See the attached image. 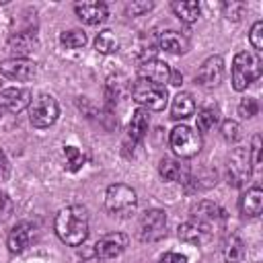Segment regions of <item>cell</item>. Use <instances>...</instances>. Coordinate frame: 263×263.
Returning <instances> with one entry per match:
<instances>
[{"mask_svg": "<svg viewBox=\"0 0 263 263\" xmlns=\"http://www.w3.org/2000/svg\"><path fill=\"white\" fill-rule=\"evenodd\" d=\"M249 41H251L255 53H261V51H263V21H257V23L251 27Z\"/></svg>", "mask_w": 263, "mask_h": 263, "instance_id": "cell-30", "label": "cell"}, {"mask_svg": "<svg viewBox=\"0 0 263 263\" xmlns=\"http://www.w3.org/2000/svg\"><path fill=\"white\" fill-rule=\"evenodd\" d=\"M136 205H138V195L136 191L125 185V183H113L107 187V193H105V208L111 216H117V218H127L136 212Z\"/></svg>", "mask_w": 263, "mask_h": 263, "instance_id": "cell-3", "label": "cell"}, {"mask_svg": "<svg viewBox=\"0 0 263 263\" xmlns=\"http://www.w3.org/2000/svg\"><path fill=\"white\" fill-rule=\"evenodd\" d=\"M132 99L142 107V109H150V111H162L166 107V101H168V95H166V88L164 86H158V84H152L148 80H142L138 78L132 86Z\"/></svg>", "mask_w": 263, "mask_h": 263, "instance_id": "cell-4", "label": "cell"}, {"mask_svg": "<svg viewBox=\"0 0 263 263\" xmlns=\"http://www.w3.org/2000/svg\"><path fill=\"white\" fill-rule=\"evenodd\" d=\"M253 175V166H251V158H249V148H234L232 154L228 156V164H226V179L228 185L232 187H245L247 181Z\"/></svg>", "mask_w": 263, "mask_h": 263, "instance_id": "cell-7", "label": "cell"}, {"mask_svg": "<svg viewBox=\"0 0 263 263\" xmlns=\"http://www.w3.org/2000/svg\"><path fill=\"white\" fill-rule=\"evenodd\" d=\"M152 6H154L152 2H132V4H127V12L132 16H140L148 10H152Z\"/></svg>", "mask_w": 263, "mask_h": 263, "instance_id": "cell-36", "label": "cell"}, {"mask_svg": "<svg viewBox=\"0 0 263 263\" xmlns=\"http://www.w3.org/2000/svg\"><path fill=\"white\" fill-rule=\"evenodd\" d=\"M177 236H179V240H183L187 245H203L210 240L212 230L208 224H201L197 220H189V222H183L179 226Z\"/></svg>", "mask_w": 263, "mask_h": 263, "instance_id": "cell-14", "label": "cell"}, {"mask_svg": "<svg viewBox=\"0 0 263 263\" xmlns=\"http://www.w3.org/2000/svg\"><path fill=\"white\" fill-rule=\"evenodd\" d=\"M257 111H259V105H257V99H253V97H245L240 103H238V115H242V117H255L257 115Z\"/></svg>", "mask_w": 263, "mask_h": 263, "instance_id": "cell-32", "label": "cell"}, {"mask_svg": "<svg viewBox=\"0 0 263 263\" xmlns=\"http://www.w3.org/2000/svg\"><path fill=\"white\" fill-rule=\"evenodd\" d=\"M35 224H31V222H21V224H16L12 230H10V234H8V238H6V245H8V251L10 253H23L29 245H31V240H33V236H35Z\"/></svg>", "mask_w": 263, "mask_h": 263, "instance_id": "cell-15", "label": "cell"}, {"mask_svg": "<svg viewBox=\"0 0 263 263\" xmlns=\"http://www.w3.org/2000/svg\"><path fill=\"white\" fill-rule=\"evenodd\" d=\"M263 70L259 53L253 51H238L232 60V86L234 90H245L255 80H259Z\"/></svg>", "mask_w": 263, "mask_h": 263, "instance_id": "cell-2", "label": "cell"}, {"mask_svg": "<svg viewBox=\"0 0 263 263\" xmlns=\"http://www.w3.org/2000/svg\"><path fill=\"white\" fill-rule=\"evenodd\" d=\"M0 113H2V111H0Z\"/></svg>", "mask_w": 263, "mask_h": 263, "instance_id": "cell-40", "label": "cell"}, {"mask_svg": "<svg viewBox=\"0 0 263 263\" xmlns=\"http://www.w3.org/2000/svg\"><path fill=\"white\" fill-rule=\"evenodd\" d=\"M238 208H240V214L245 218H257L261 214V210H263V191H261V187L247 189L240 195Z\"/></svg>", "mask_w": 263, "mask_h": 263, "instance_id": "cell-17", "label": "cell"}, {"mask_svg": "<svg viewBox=\"0 0 263 263\" xmlns=\"http://www.w3.org/2000/svg\"><path fill=\"white\" fill-rule=\"evenodd\" d=\"M35 45H37V37H35V33H31V31L16 33V35H12V37L8 39V47H10V51L16 53L14 58H25V53L33 51Z\"/></svg>", "mask_w": 263, "mask_h": 263, "instance_id": "cell-21", "label": "cell"}, {"mask_svg": "<svg viewBox=\"0 0 263 263\" xmlns=\"http://www.w3.org/2000/svg\"><path fill=\"white\" fill-rule=\"evenodd\" d=\"M191 214H193V218H195L197 222L208 224V226L216 224L218 220H224V216H226V212H224L220 205H216L214 201H208V199H203V201H199L197 205H193Z\"/></svg>", "mask_w": 263, "mask_h": 263, "instance_id": "cell-19", "label": "cell"}, {"mask_svg": "<svg viewBox=\"0 0 263 263\" xmlns=\"http://www.w3.org/2000/svg\"><path fill=\"white\" fill-rule=\"evenodd\" d=\"M0 74L8 80L27 82L37 76V64L29 58H8L0 62Z\"/></svg>", "mask_w": 263, "mask_h": 263, "instance_id": "cell-9", "label": "cell"}, {"mask_svg": "<svg viewBox=\"0 0 263 263\" xmlns=\"http://www.w3.org/2000/svg\"><path fill=\"white\" fill-rule=\"evenodd\" d=\"M171 8L177 14V18L187 23V25L195 23L199 18V12H201L199 2H195V0H175V2H171Z\"/></svg>", "mask_w": 263, "mask_h": 263, "instance_id": "cell-20", "label": "cell"}, {"mask_svg": "<svg viewBox=\"0 0 263 263\" xmlns=\"http://www.w3.org/2000/svg\"><path fill=\"white\" fill-rule=\"evenodd\" d=\"M12 210H14V203H12L10 195L4 193V191H0V222L8 220L10 214H12Z\"/></svg>", "mask_w": 263, "mask_h": 263, "instance_id": "cell-33", "label": "cell"}, {"mask_svg": "<svg viewBox=\"0 0 263 263\" xmlns=\"http://www.w3.org/2000/svg\"><path fill=\"white\" fill-rule=\"evenodd\" d=\"M76 16L86 25H101L107 18V4L105 2H76L74 4Z\"/></svg>", "mask_w": 263, "mask_h": 263, "instance_id": "cell-16", "label": "cell"}, {"mask_svg": "<svg viewBox=\"0 0 263 263\" xmlns=\"http://www.w3.org/2000/svg\"><path fill=\"white\" fill-rule=\"evenodd\" d=\"M6 168H8V160H6V154H4V150L0 148V173L4 175V173H6Z\"/></svg>", "mask_w": 263, "mask_h": 263, "instance_id": "cell-39", "label": "cell"}, {"mask_svg": "<svg viewBox=\"0 0 263 263\" xmlns=\"http://www.w3.org/2000/svg\"><path fill=\"white\" fill-rule=\"evenodd\" d=\"M195 113V101L189 92H179L175 99H173V105H171V117L173 119H187Z\"/></svg>", "mask_w": 263, "mask_h": 263, "instance_id": "cell-22", "label": "cell"}, {"mask_svg": "<svg viewBox=\"0 0 263 263\" xmlns=\"http://www.w3.org/2000/svg\"><path fill=\"white\" fill-rule=\"evenodd\" d=\"M138 78L142 80H148L152 84H158V86H164L171 78V66L166 62H160V60H146V62H140L138 66Z\"/></svg>", "mask_w": 263, "mask_h": 263, "instance_id": "cell-12", "label": "cell"}, {"mask_svg": "<svg viewBox=\"0 0 263 263\" xmlns=\"http://www.w3.org/2000/svg\"><path fill=\"white\" fill-rule=\"evenodd\" d=\"M156 45H158L160 49L168 51V53H185V51L189 49V39H187L183 33L168 29V31H162V33L158 35Z\"/></svg>", "mask_w": 263, "mask_h": 263, "instance_id": "cell-18", "label": "cell"}, {"mask_svg": "<svg viewBox=\"0 0 263 263\" xmlns=\"http://www.w3.org/2000/svg\"><path fill=\"white\" fill-rule=\"evenodd\" d=\"M168 82H171L173 86H181V82H183V76H181L177 70H171V78H168Z\"/></svg>", "mask_w": 263, "mask_h": 263, "instance_id": "cell-38", "label": "cell"}, {"mask_svg": "<svg viewBox=\"0 0 263 263\" xmlns=\"http://www.w3.org/2000/svg\"><path fill=\"white\" fill-rule=\"evenodd\" d=\"M64 160H66V168L72 171V173H76V171L82 168V164H84L86 158H84V154L76 146H66L64 148Z\"/></svg>", "mask_w": 263, "mask_h": 263, "instance_id": "cell-28", "label": "cell"}, {"mask_svg": "<svg viewBox=\"0 0 263 263\" xmlns=\"http://www.w3.org/2000/svg\"><path fill=\"white\" fill-rule=\"evenodd\" d=\"M95 49L99 51V53H115L117 49H119V41H117V37H115V33L111 31V29H103L99 35H97V39H95Z\"/></svg>", "mask_w": 263, "mask_h": 263, "instance_id": "cell-26", "label": "cell"}, {"mask_svg": "<svg viewBox=\"0 0 263 263\" xmlns=\"http://www.w3.org/2000/svg\"><path fill=\"white\" fill-rule=\"evenodd\" d=\"M166 234V214L162 210H146L140 218V240L154 242Z\"/></svg>", "mask_w": 263, "mask_h": 263, "instance_id": "cell-8", "label": "cell"}, {"mask_svg": "<svg viewBox=\"0 0 263 263\" xmlns=\"http://www.w3.org/2000/svg\"><path fill=\"white\" fill-rule=\"evenodd\" d=\"M53 230L68 247H78L88 236V212L82 205H66L55 214Z\"/></svg>", "mask_w": 263, "mask_h": 263, "instance_id": "cell-1", "label": "cell"}, {"mask_svg": "<svg viewBox=\"0 0 263 263\" xmlns=\"http://www.w3.org/2000/svg\"><path fill=\"white\" fill-rule=\"evenodd\" d=\"M58 115H60V107H58V101L51 95L43 92V95L35 97L29 105V121L37 129H45V127L53 125Z\"/></svg>", "mask_w": 263, "mask_h": 263, "instance_id": "cell-5", "label": "cell"}, {"mask_svg": "<svg viewBox=\"0 0 263 263\" xmlns=\"http://www.w3.org/2000/svg\"><path fill=\"white\" fill-rule=\"evenodd\" d=\"M171 148L181 158H193L201 150V136L189 125H177L171 132Z\"/></svg>", "mask_w": 263, "mask_h": 263, "instance_id": "cell-6", "label": "cell"}, {"mask_svg": "<svg viewBox=\"0 0 263 263\" xmlns=\"http://www.w3.org/2000/svg\"><path fill=\"white\" fill-rule=\"evenodd\" d=\"M31 101H33V95L29 88L10 86V88L0 90V111L4 113H18L25 107H29Z\"/></svg>", "mask_w": 263, "mask_h": 263, "instance_id": "cell-11", "label": "cell"}, {"mask_svg": "<svg viewBox=\"0 0 263 263\" xmlns=\"http://www.w3.org/2000/svg\"><path fill=\"white\" fill-rule=\"evenodd\" d=\"M156 263H187V259L183 255H179V253H166Z\"/></svg>", "mask_w": 263, "mask_h": 263, "instance_id": "cell-37", "label": "cell"}, {"mask_svg": "<svg viewBox=\"0 0 263 263\" xmlns=\"http://www.w3.org/2000/svg\"><path fill=\"white\" fill-rule=\"evenodd\" d=\"M249 158H251V166L253 168H259L261 166V138L259 136L253 138V146L249 150Z\"/></svg>", "mask_w": 263, "mask_h": 263, "instance_id": "cell-34", "label": "cell"}, {"mask_svg": "<svg viewBox=\"0 0 263 263\" xmlns=\"http://www.w3.org/2000/svg\"><path fill=\"white\" fill-rule=\"evenodd\" d=\"M222 138L226 142H236L240 140V125L234 121V119H226L222 123Z\"/></svg>", "mask_w": 263, "mask_h": 263, "instance_id": "cell-31", "label": "cell"}, {"mask_svg": "<svg viewBox=\"0 0 263 263\" xmlns=\"http://www.w3.org/2000/svg\"><path fill=\"white\" fill-rule=\"evenodd\" d=\"M127 247V236L121 234V232H111V234H105L101 236L97 242H95V257L99 261H109V259H115L119 257Z\"/></svg>", "mask_w": 263, "mask_h": 263, "instance_id": "cell-10", "label": "cell"}, {"mask_svg": "<svg viewBox=\"0 0 263 263\" xmlns=\"http://www.w3.org/2000/svg\"><path fill=\"white\" fill-rule=\"evenodd\" d=\"M158 173L164 181H183L185 179V166L179 160L168 158V156H164L158 162Z\"/></svg>", "mask_w": 263, "mask_h": 263, "instance_id": "cell-25", "label": "cell"}, {"mask_svg": "<svg viewBox=\"0 0 263 263\" xmlns=\"http://www.w3.org/2000/svg\"><path fill=\"white\" fill-rule=\"evenodd\" d=\"M222 257L226 263H240L245 259V242L236 234L226 236L222 242Z\"/></svg>", "mask_w": 263, "mask_h": 263, "instance_id": "cell-24", "label": "cell"}, {"mask_svg": "<svg viewBox=\"0 0 263 263\" xmlns=\"http://www.w3.org/2000/svg\"><path fill=\"white\" fill-rule=\"evenodd\" d=\"M216 123H218V113L214 109H201L197 113V121H195L197 132H210Z\"/></svg>", "mask_w": 263, "mask_h": 263, "instance_id": "cell-29", "label": "cell"}, {"mask_svg": "<svg viewBox=\"0 0 263 263\" xmlns=\"http://www.w3.org/2000/svg\"><path fill=\"white\" fill-rule=\"evenodd\" d=\"M224 78V60L220 55H210L197 70L195 82L201 86H218Z\"/></svg>", "mask_w": 263, "mask_h": 263, "instance_id": "cell-13", "label": "cell"}, {"mask_svg": "<svg viewBox=\"0 0 263 263\" xmlns=\"http://www.w3.org/2000/svg\"><path fill=\"white\" fill-rule=\"evenodd\" d=\"M242 12H245V4L242 2H226L224 4V14H226V18H232V21H238L240 16H242Z\"/></svg>", "mask_w": 263, "mask_h": 263, "instance_id": "cell-35", "label": "cell"}, {"mask_svg": "<svg viewBox=\"0 0 263 263\" xmlns=\"http://www.w3.org/2000/svg\"><path fill=\"white\" fill-rule=\"evenodd\" d=\"M60 43L66 49H80V47L86 45V35L80 29H70V31H64L60 35Z\"/></svg>", "mask_w": 263, "mask_h": 263, "instance_id": "cell-27", "label": "cell"}, {"mask_svg": "<svg viewBox=\"0 0 263 263\" xmlns=\"http://www.w3.org/2000/svg\"><path fill=\"white\" fill-rule=\"evenodd\" d=\"M148 123H150V119H148V111L142 109V107L136 109L134 115H132V121H129V129H127V136H129L132 144L140 142V140L146 136V132H148Z\"/></svg>", "mask_w": 263, "mask_h": 263, "instance_id": "cell-23", "label": "cell"}]
</instances>
